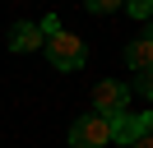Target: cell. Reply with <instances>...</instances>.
<instances>
[{"label":"cell","instance_id":"obj_1","mask_svg":"<svg viewBox=\"0 0 153 148\" xmlns=\"http://www.w3.org/2000/svg\"><path fill=\"white\" fill-rule=\"evenodd\" d=\"M42 46H47V56H51V65H56V70H79V65L88 60L84 37H74V33H51Z\"/></svg>","mask_w":153,"mask_h":148},{"label":"cell","instance_id":"obj_4","mask_svg":"<svg viewBox=\"0 0 153 148\" xmlns=\"http://www.w3.org/2000/svg\"><path fill=\"white\" fill-rule=\"evenodd\" d=\"M93 107H97V116H116V111H125V83H97V92H93Z\"/></svg>","mask_w":153,"mask_h":148},{"label":"cell","instance_id":"obj_6","mask_svg":"<svg viewBox=\"0 0 153 148\" xmlns=\"http://www.w3.org/2000/svg\"><path fill=\"white\" fill-rule=\"evenodd\" d=\"M125 60L134 65L139 74H149V65H153V42L149 37H139V42H130V51H125Z\"/></svg>","mask_w":153,"mask_h":148},{"label":"cell","instance_id":"obj_2","mask_svg":"<svg viewBox=\"0 0 153 148\" xmlns=\"http://www.w3.org/2000/svg\"><path fill=\"white\" fill-rule=\"evenodd\" d=\"M102 144H111V130H107V116L88 111V116H79L74 125H70V148H102Z\"/></svg>","mask_w":153,"mask_h":148},{"label":"cell","instance_id":"obj_5","mask_svg":"<svg viewBox=\"0 0 153 148\" xmlns=\"http://www.w3.org/2000/svg\"><path fill=\"white\" fill-rule=\"evenodd\" d=\"M10 46H14V51H37V46H42V33H37V23H14V33H10Z\"/></svg>","mask_w":153,"mask_h":148},{"label":"cell","instance_id":"obj_3","mask_svg":"<svg viewBox=\"0 0 153 148\" xmlns=\"http://www.w3.org/2000/svg\"><path fill=\"white\" fill-rule=\"evenodd\" d=\"M107 130L116 144H134L139 134H149V116L144 111H116V116H107Z\"/></svg>","mask_w":153,"mask_h":148},{"label":"cell","instance_id":"obj_8","mask_svg":"<svg viewBox=\"0 0 153 148\" xmlns=\"http://www.w3.org/2000/svg\"><path fill=\"white\" fill-rule=\"evenodd\" d=\"M93 14H111V9H121V0H84Z\"/></svg>","mask_w":153,"mask_h":148},{"label":"cell","instance_id":"obj_9","mask_svg":"<svg viewBox=\"0 0 153 148\" xmlns=\"http://www.w3.org/2000/svg\"><path fill=\"white\" fill-rule=\"evenodd\" d=\"M130 148H153V139H149V134H139V139H134Z\"/></svg>","mask_w":153,"mask_h":148},{"label":"cell","instance_id":"obj_7","mask_svg":"<svg viewBox=\"0 0 153 148\" xmlns=\"http://www.w3.org/2000/svg\"><path fill=\"white\" fill-rule=\"evenodd\" d=\"M125 9H130L134 18H149V9H153V0H121Z\"/></svg>","mask_w":153,"mask_h":148}]
</instances>
